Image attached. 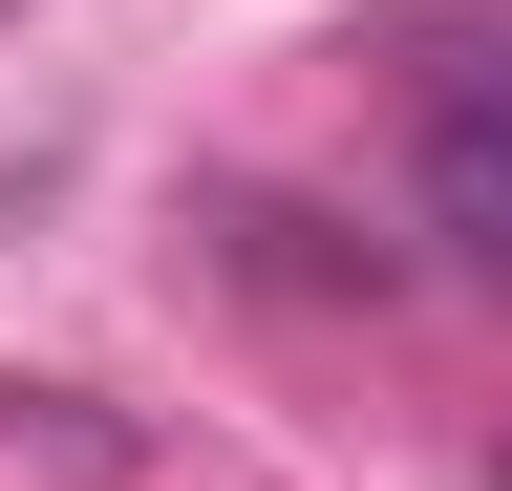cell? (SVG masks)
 <instances>
[{"mask_svg": "<svg viewBox=\"0 0 512 491\" xmlns=\"http://www.w3.org/2000/svg\"><path fill=\"white\" fill-rule=\"evenodd\" d=\"M427 214L470 235V257H512V86H448L427 107Z\"/></svg>", "mask_w": 512, "mask_h": 491, "instance_id": "cell-1", "label": "cell"}, {"mask_svg": "<svg viewBox=\"0 0 512 491\" xmlns=\"http://www.w3.org/2000/svg\"><path fill=\"white\" fill-rule=\"evenodd\" d=\"M491 491H512V427H491Z\"/></svg>", "mask_w": 512, "mask_h": 491, "instance_id": "cell-2", "label": "cell"}]
</instances>
